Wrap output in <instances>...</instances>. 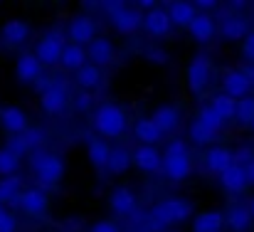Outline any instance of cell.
I'll return each instance as SVG.
<instances>
[{
	"mask_svg": "<svg viewBox=\"0 0 254 232\" xmlns=\"http://www.w3.org/2000/svg\"><path fill=\"white\" fill-rule=\"evenodd\" d=\"M91 124H94V131L96 136L101 139H121L128 129V114L124 106L119 104H99L94 109V116H91Z\"/></svg>",
	"mask_w": 254,
	"mask_h": 232,
	"instance_id": "obj_1",
	"label": "cell"
},
{
	"mask_svg": "<svg viewBox=\"0 0 254 232\" xmlns=\"http://www.w3.org/2000/svg\"><path fill=\"white\" fill-rule=\"evenodd\" d=\"M163 173L173 183H183L192 173V155L183 139H173L163 149Z\"/></svg>",
	"mask_w": 254,
	"mask_h": 232,
	"instance_id": "obj_2",
	"label": "cell"
},
{
	"mask_svg": "<svg viewBox=\"0 0 254 232\" xmlns=\"http://www.w3.org/2000/svg\"><path fill=\"white\" fill-rule=\"evenodd\" d=\"M190 215H192V205L188 200L168 198V200H161L151 208L148 220H153L156 228H168V225H178V223L190 220Z\"/></svg>",
	"mask_w": 254,
	"mask_h": 232,
	"instance_id": "obj_3",
	"label": "cell"
},
{
	"mask_svg": "<svg viewBox=\"0 0 254 232\" xmlns=\"http://www.w3.org/2000/svg\"><path fill=\"white\" fill-rule=\"evenodd\" d=\"M109 15V22L119 35H133L143 27V12L138 7H131L126 2H104L101 5Z\"/></svg>",
	"mask_w": 254,
	"mask_h": 232,
	"instance_id": "obj_4",
	"label": "cell"
},
{
	"mask_svg": "<svg viewBox=\"0 0 254 232\" xmlns=\"http://www.w3.org/2000/svg\"><path fill=\"white\" fill-rule=\"evenodd\" d=\"M30 168L32 173L37 175V180L47 188V185H55L64 178V160L52 151H35L30 155Z\"/></svg>",
	"mask_w": 254,
	"mask_h": 232,
	"instance_id": "obj_5",
	"label": "cell"
},
{
	"mask_svg": "<svg viewBox=\"0 0 254 232\" xmlns=\"http://www.w3.org/2000/svg\"><path fill=\"white\" fill-rule=\"evenodd\" d=\"M64 47H67L64 35L55 30V32H47V35H42V37L37 40V45H35V57H37L45 67H55V65L62 62Z\"/></svg>",
	"mask_w": 254,
	"mask_h": 232,
	"instance_id": "obj_6",
	"label": "cell"
},
{
	"mask_svg": "<svg viewBox=\"0 0 254 232\" xmlns=\"http://www.w3.org/2000/svg\"><path fill=\"white\" fill-rule=\"evenodd\" d=\"M69 101H72V96H69L67 86H64L62 81H57V79L40 94V106H42V111L50 114V116L64 114V109L69 106Z\"/></svg>",
	"mask_w": 254,
	"mask_h": 232,
	"instance_id": "obj_7",
	"label": "cell"
},
{
	"mask_svg": "<svg viewBox=\"0 0 254 232\" xmlns=\"http://www.w3.org/2000/svg\"><path fill=\"white\" fill-rule=\"evenodd\" d=\"M67 37L72 45H79V47H89L99 35H96V20L91 15H74L69 27H67Z\"/></svg>",
	"mask_w": 254,
	"mask_h": 232,
	"instance_id": "obj_8",
	"label": "cell"
},
{
	"mask_svg": "<svg viewBox=\"0 0 254 232\" xmlns=\"http://www.w3.org/2000/svg\"><path fill=\"white\" fill-rule=\"evenodd\" d=\"M210 79H212V62H210V57L207 55H195L192 62L188 65V86H190V91L202 94L207 89Z\"/></svg>",
	"mask_w": 254,
	"mask_h": 232,
	"instance_id": "obj_9",
	"label": "cell"
},
{
	"mask_svg": "<svg viewBox=\"0 0 254 232\" xmlns=\"http://www.w3.org/2000/svg\"><path fill=\"white\" fill-rule=\"evenodd\" d=\"M0 129L5 134H10L12 139L15 136H22L27 129H30V116L25 109L15 106V104H7V106H0Z\"/></svg>",
	"mask_w": 254,
	"mask_h": 232,
	"instance_id": "obj_10",
	"label": "cell"
},
{
	"mask_svg": "<svg viewBox=\"0 0 254 232\" xmlns=\"http://www.w3.org/2000/svg\"><path fill=\"white\" fill-rule=\"evenodd\" d=\"M15 77L20 84H37L45 77V65L35 57V52H22L15 60Z\"/></svg>",
	"mask_w": 254,
	"mask_h": 232,
	"instance_id": "obj_11",
	"label": "cell"
},
{
	"mask_svg": "<svg viewBox=\"0 0 254 232\" xmlns=\"http://www.w3.org/2000/svg\"><path fill=\"white\" fill-rule=\"evenodd\" d=\"M17 205L25 215L30 218H42L50 210V195L42 188H25L22 195L17 198Z\"/></svg>",
	"mask_w": 254,
	"mask_h": 232,
	"instance_id": "obj_12",
	"label": "cell"
},
{
	"mask_svg": "<svg viewBox=\"0 0 254 232\" xmlns=\"http://www.w3.org/2000/svg\"><path fill=\"white\" fill-rule=\"evenodd\" d=\"M109 208L114 215L119 218H128L136 213L138 208V195L128 188V185H116L111 193H109Z\"/></svg>",
	"mask_w": 254,
	"mask_h": 232,
	"instance_id": "obj_13",
	"label": "cell"
},
{
	"mask_svg": "<svg viewBox=\"0 0 254 232\" xmlns=\"http://www.w3.org/2000/svg\"><path fill=\"white\" fill-rule=\"evenodd\" d=\"M143 30L151 37H166L170 30H173V20H170V15H168V7L156 5L153 10L143 12Z\"/></svg>",
	"mask_w": 254,
	"mask_h": 232,
	"instance_id": "obj_14",
	"label": "cell"
},
{
	"mask_svg": "<svg viewBox=\"0 0 254 232\" xmlns=\"http://www.w3.org/2000/svg\"><path fill=\"white\" fill-rule=\"evenodd\" d=\"M222 91L227 96L237 99V101L247 99L252 94V84H250V79L245 75V70H227L222 75Z\"/></svg>",
	"mask_w": 254,
	"mask_h": 232,
	"instance_id": "obj_15",
	"label": "cell"
},
{
	"mask_svg": "<svg viewBox=\"0 0 254 232\" xmlns=\"http://www.w3.org/2000/svg\"><path fill=\"white\" fill-rule=\"evenodd\" d=\"M86 55H89V65H94V67H111L114 65V60H116V47H114V42L109 40V37H96L89 47H86Z\"/></svg>",
	"mask_w": 254,
	"mask_h": 232,
	"instance_id": "obj_16",
	"label": "cell"
},
{
	"mask_svg": "<svg viewBox=\"0 0 254 232\" xmlns=\"http://www.w3.org/2000/svg\"><path fill=\"white\" fill-rule=\"evenodd\" d=\"M188 32H190V37H192L195 42L207 45V42H212L215 35L220 32V25L215 22V17H212L210 12H197V17L192 20V25L188 27Z\"/></svg>",
	"mask_w": 254,
	"mask_h": 232,
	"instance_id": "obj_17",
	"label": "cell"
},
{
	"mask_svg": "<svg viewBox=\"0 0 254 232\" xmlns=\"http://www.w3.org/2000/svg\"><path fill=\"white\" fill-rule=\"evenodd\" d=\"M133 165L141 173H161L163 170V154L156 146H136L133 149Z\"/></svg>",
	"mask_w": 254,
	"mask_h": 232,
	"instance_id": "obj_18",
	"label": "cell"
},
{
	"mask_svg": "<svg viewBox=\"0 0 254 232\" xmlns=\"http://www.w3.org/2000/svg\"><path fill=\"white\" fill-rule=\"evenodd\" d=\"M220 185L222 190L237 195V193H245L247 185H250V175H247V168L245 165H230L225 173H220Z\"/></svg>",
	"mask_w": 254,
	"mask_h": 232,
	"instance_id": "obj_19",
	"label": "cell"
},
{
	"mask_svg": "<svg viewBox=\"0 0 254 232\" xmlns=\"http://www.w3.org/2000/svg\"><path fill=\"white\" fill-rule=\"evenodd\" d=\"M230 165H235V151L227 146H210L205 151V168L210 173H225Z\"/></svg>",
	"mask_w": 254,
	"mask_h": 232,
	"instance_id": "obj_20",
	"label": "cell"
},
{
	"mask_svg": "<svg viewBox=\"0 0 254 232\" xmlns=\"http://www.w3.org/2000/svg\"><path fill=\"white\" fill-rule=\"evenodd\" d=\"M27 37H30V25L25 20H20V17H12V20L2 22V27H0V40L5 45H10V47L25 45Z\"/></svg>",
	"mask_w": 254,
	"mask_h": 232,
	"instance_id": "obj_21",
	"label": "cell"
},
{
	"mask_svg": "<svg viewBox=\"0 0 254 232\" xmlns=\"http://www.w3.org/2000/svg\"><path fill=\"white\" fill-rule=\"evenodd\" d=\"M114 149L106 144V139L101 136H91L86 141V155H89V163L96 168V170H106L109 168V160H111Z\"/></svg>",
	"mask_w": 254,
	"mask_h": 232,
	"instance_id": "obj_22",
	"label": "cell"
},
{
	"mask_svg": "<svg viewBox=\"0 0 254 232\" xmlns=\"http://www.w3.org/2000/svg\"><path fill=\"white\" fill-rule=\"evenodd\" d=\"M133 136L138 139V146H156L158 141H163V131L156 126V121L151 116H141L133 124Z\"/></svg>",
	"mask_w": 254,
	"mask_h": 232,
	"instance_id": "obj_23",
	"label": "cell"
},
{
	"mask_svg": "<svg viewBox=\"0 0 254 232\" xmlns=\"http://www.w3.org/2000/svg\"><path fill=\"white\" fill-rule=\"evenodd\" d=\"M250 32H252V30H250L247 20H245V17H240V15H227V17H222V20H220V37H222V40H227V42L245 40Z\"/></svg>",
	"mask_w": 254,
	"mask_h": 232,
	"instance_id": "obj_24",
	"label": "cell"
},
{
	"mask_svg": "<svg viewBox=\"0 0 254 232\" xmlns=\"http://www.w3.org/2000/svg\"><path fill=\"white\" fill-rule=\"evenodd\" d=\"M151 119L156 121V126L163 131V134H173L178 126H180V109L173 106V104H161L153 109Z\"/></svg>",
	"mask_w": 254,
	"mask_h": 232,
	"instance_id": "obj_25",
	"label": "cell"
},
{
	"mask_svg": "<svg viewBox=\"0 0 254 232\" xmlns=\"http://www.w3.org/2000/svg\"><path fill=\"white\" fill-rule=\"evenodd\" d=\"M252 223L254 218L250 213V205H232L230 210H225V225L232 232H247Z\"/></svg>",
	"mask_w": 254,
	"mask_h": 232,
	"instance_id": "obj_26",
	"label": "cell"
},
{
	"mask_svg": "<svg viewBox=\"0 0 254 232\" xmlns=\"http://www.w3.org/2000/svg\"><path fill=\"white\" fill-rule=\"evenodd\" d=\"M225 228V213L222 210H205L195 215L192 232H222Z\"/></svg>",
	"mask_w": 254,
	"mask_h": 232,
	"instance_id": "obj_27",
	"label": "cell"
},
{
	"mask_svg": "<svg viewBox=\"0 0 254 232\" xmlns=\"http://www.w3.org/2000/svg\"><path fill=\"white\" fill-rule=\"evenodd\" d=\"M168 15L173 20V27H190L192 20L197 17V7L195 2H170L168 5Z\"/></svg>",
	"mask_w": 254,
	"mask_h": 232,
	"instance_id": "obj_28",
	"label": "cell"
},
{
	"mask_svg": "<svg viewBox=\"0 0 254 232\" xmlns=\"http://www.w3.org/2000/svg\"><path fill=\"white\" fill-rule=\"evenodd\" d=\"M64 70H72V72H79L82 67L89 65V55H86V47H79V45H67L64 47V55H62V62H60Z\"/></svg>",
	"mask_w": 254,
	"mask_h": 232,
	"instance_id": "obj_29",
	"label": "cell"
},
{
	"mask_svg": "<svg viewBox=\"0 0 254 232\" xmlns=\"http://www.w3.org/2000/svg\"><path fill=\"white\" fill-rule=\"evenodd\" d=\"M237 99H232V96H227L225 91H220V94H215L212 99H210V106L225 119V121H232V119H237Z\"/></svg>",
	"mask_w": 254,
	"mask_h": 232,
	"instance_id": "obj_30",
	"label": "cell"
},
{
	"mask_svg": "<svg viewBox=\"0 0 254 232\" xmlns=\"http://www.w3.org/2000/svg\"><path fill=\"white\" fill-rule=\"evenodd\" d=\"M25 185H22V178L20 175H10V178H0V203L7 205V203H17V198L22 195Z\"/></svg>",
	"mask_w": 254,
	"mask_h": 232,
	"instance_id": "obj_31",
	"label": "cell"
},
{
	"mask_svg": "<svg viewBox=\"0 0 254 232\" xmlns=\"http://www.w3.org/2000/svg\"><path fill=\"white\" fill-rule=\"evenodd\" d=\"M20 158H22V155L17 154V151H12L10 146H2V149H0V178L17 175V170H20Z\"/></svg>",
	"mask_w": 254,
	"mask_h": 232,
	"instance_id": "obj_32",
	"label": "cell"
},
{
	"mask_svg": "<svg viewBox=\"0 0 254 232\" xmlns=\"http://www.w3.org/2000/svg\"><path fill=\"white\" fill-rule=\"evenodd\" d=\"M188 136H190V141L192 144H197V146H210V144H215L217 141V136L220 134H215L212 129H207L202 121H192L190 124V129H188Z\"/></svg>",
	"mask_w": 254,
	"mask_h": 232,
	"instance_id": "obj_33",
	"label": "cell"
},
{
	"mask_svg": "<svg viewBox=\"0 0 254 232\" xmlns=\"http://www.w3.org/2000/svg\"><path fill=\"white\" fill-rule=\"evenodd\" d=\"M74 81L79 84L82 91H91V89H96L101 84V70L94 67V65H86L79 72H74Z\"/></svg>",
	"mask_w": 254,
	"mask_h": 232,
	"instance_id": "obj_34",
	"label": "cell"
},
{
	"mask_svg": "<svg viewBox=\"0 0 254 232\" xmlns=\"http://www.w3.org/2000/svg\"><path fill=\"white\" fill-rule=\"evenodd\" d=\"M133 165V151H126V149H114L111 154V160H109V173L114 175H124L128 168Z\"/></svg>",
	"mask_w": 254,
	"mask_h": 232,
	"instance_id": "obj_35",
	"label": "cell"
},
{
	"mask_svg": "<svg viewBox=\"0 0 254 232\" xmlns=\"http://www.w3.org/2000/svg\"><path fill=\"white\" fill-rule=\"evenodd\" d=\"M197 121H202V124H205L207 129H212L215 134H220V131L225 129V124H227V121H225V119H222L210 104H202V106L197 109Z\"/></svg>",
	"mask_w": 254,
	"mask_h": 232,
	"instance_id": "obj_36",
	"label": "cell"
},
{
	"mask_svg": "<svg viewBox=\"0 0 254 232\" xmlns=\"http://www.w3.org/2000/svg\"><path fill=\"white\" fill-rule=\"evenodd\" d=\"M237 121L242 126H252L254 121V96H247L237 104Z\"/></svg>",
	"mask_w": 254,
	"mask_h": 232,
	"instance_id": "obj_37",
	"label": "cell"
},
{
	"mask_svg": "<svg viewBox=\"0 0 254 232\" xmlns=\"http://www.w3.org/2000/svg\"><path fill=\"white\" fill-rule=\"evenodd\" d=\"M91 104H94L91 91H79V94L74 96V109H77V111H89Z\"/></svg>",
	"mask_w": 254,
	"mask_h": 232,
	"instance_id": "obj_38",
	"label": "cell"
},
{
	"mask_svg": "<svg viewBox=\"0 0 254 232\" xmlns=\"http://www.w3.org/2000/svg\"><path fill=\"white\" fill-rule=\"evenodd\" d=\"M242 57L247 60V65H254V30L242 40Z\"/></svg>",
	"mask_w": 254,
	"mask_h": 232,
	"instance_id": "obj_39",
	"label": "cell"
},
{
	"mask_svg": "<svg viewBox=\"0 0 254 232\" xmlns=\"http://www.w3.org/2000/svg\"><path fill=\"white\" fill-rule=\"evenodd\" d=\"M252 160H254V151L250 146H242V149L235 151V163H237V165H245V168H247Z\"/></svg>",
	"mask_w": 254,
	"mask_h": 232,
	"instance_id": "obj_40",
	"label": "cell"
},
{
	"mask_svg": "<svg viewBox=\"0 0 254 232\" xmlns=\"http://www.w3.org/2000/svg\"><path fill=\"white\" fill-rule=\"evenodd\" d=\"M89 232H121V228H119L114 220H96V223L89 228Z\"/></svg>",
	"mask_w": 254,
	"mask_h": 232,
	"instance_id": "obj_41",
	"label": "cell"
},
{
	"mask_svg": "<svg viewBox=\"0 0 254 232\" xmlns=\"http://www.w3.org/2000/svg\"><path fill=\"white\" fill-rule=\"evenodd\" d=\"M17 230V218L12 213L0 215V232H15Z\"/></svg>",
	"mask_w": 254,
	"mask_h": 232,
	"instance_id": "obj_42",
	"label": "cell"
},
{
	"mask_svg": "<svg viewBox=\"0 0 254 232\" xmlns=\"http://www.w3.org/2000/svg\"><path fill=\"white\" fill-rule=\"evenodd\" d=\"M242 70H245V75H247V79H250V84H252V89H254V65H247Z\"/></svg>",
	"mask_w": 254,
	"mask_h": 232,
	"instance_id": "obj_43",
	"label": "cell"
},
{
	"mask_svg": "<svg viewBox=\"0 0 254 232\" xmlns=\"http://www.w3.org/2000/svg\"><path fill=\"white\" fill-rule=\"evenodd\" d=\"M247 175H250V183H254V160L247 165Z\"/></svg>",
	"mask_w": 254,
	"mask_h": 232,
	"instance_id": "obj_44",
	"label": "cell"
},
{
	"mask_svg": "<svg viewBox=\"0 0 254 232\" xmlns=\"http://www.w3.org/2000/svg\"><path fill=\"white\" fill-rule=\"evenodd\" d=\"M250 213H252V218H254V198L250 200Z\"/></svg>",
	"mask_w": 254,
	"mask_h": 232,
	"instance_id": "obj_45",
	"label": "cell"
},
{
	"mask_svg": "<svg viewBox=\"0 0 254 232\" xmlns=\"http://www.w3.org/2000/svg\"><path fill=\"white\" fill-rule=\"evenodd\" d=\"M5 213H7V210H5V205L0 203V215H5Z\"/></svg>",
	"mask_w": 254,
	"mask_h": 232,
	"instance_id": "obj_46",
	"label": "cell"
},
{
	"mask_svg": "<svg viewBox=\"0 0 254 232\" xmlns=\"http://www.w3.org/2000/svg\"><path fill=\"white\" fill-rule=\"evenodd\" d=\"M250 129H252V131H254V121H252V126H250Z\"/></svg>",
	"mask_w": 254,
	"mask_h": 232,
	"instance_id": "obj_47",
	"label": "cell"
},
{
	"mask_svg": "<svg viewBox=\"0 0 254 232\" xmlns=\"http://www.w3.org/2000/svg\"><path fill=\"white\" fill-rule=\"evenodd\" d=\"M138 232H148V230H138Z\"/></svg>",
	"mask_w": 254,
	"mask_h": 232,
	"instance_id": "obj_48",
	"label": "cell"
}]
</instances>
